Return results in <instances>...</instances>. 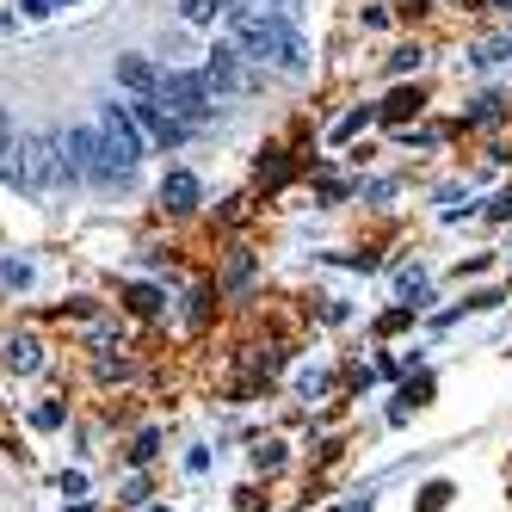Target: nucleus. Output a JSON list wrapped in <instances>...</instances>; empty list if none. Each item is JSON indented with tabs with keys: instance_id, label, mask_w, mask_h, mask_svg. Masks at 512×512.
<instances>
[{
	"instance_id": "nucleus-14",
	"label": "nucleus",
	"mask_w": 512,
	"mask_h": 512,
	"mask_svg": "<svg viewBox=\"0 0 512 512\" xmlns=\"http://www.w3.org/2000/svg\"><path fill=\"white\" fill-rule=\"evenodd\" d=\"M56 7H68V0H25V13H56Z\"/></svg>"
},
{
	"instance_id": "nucleus-6",
	"label": "nucleus",
	"mask_w": 512,
	"mask_h": 512,
	"mask_svg": "<svg viewBox=\"0 0 512 512\" xmlns=\"http://www.w3.org/2000/svg\"><path fill=\"white\" fill-rule=\"evenodd\" d=\"M161 204H167L173 216H186V210H198V204H204V186H198V173H186V167H173V173L161 179Z\"/></svg>"
},
{
	"instance_id": "nucleus-10",
	"label": "nucleus",
	"mask_w": 512,
	"mask_h": 512,
	"mask_svg": "<svg viewBox=\"0 0 512 512\" xmlns=\"http://www.w3.org/2000/svg\"><path fill=\"white\" fill-rule=\"evenodd\" d=\"M235 0H179V13H186V25H210L216 13H229Z\"/></svg>"
},
{
	"instance_id": "nucleus-12",
	"label": "nucleus",
	"mask_w": 512,
	"mask_h": 512,
	"mask_svg": "<svg viewBox=\"0 0 512 512\" xmlns=\"http://www.w3.org/2000/svg\"><path fill=\"white\" fill-rule=\"evenodd\" d=\"M130 309H136V315H155V309H161V297H155L149 284H136V290H130Z\"/></svg>"
},
{
	"instance_id": "nucleus-13",
	"label": "nucleus",
	"mask_w": 512,
	"mask_h": 512,
	"mask_svg": "<svg viewBox=\"0 0 512 512\" xmlns=\"http://www.w3.org/2000/svg\"><path fill=\"white\" fill-rule=\"evenodd\" d=\"M7 155H13V124H7V112H0V173L13 179V161Z\"/></svg>"
},
{
	"instance_id": "nucleus-8",
	"label": "nucleus",
	"mask_w": 512,
	"mask_h": 512,
	"mask_svg": "<svg viewBox=\"0 0 512 512\" xmlns=\"http://www.w3.org/2000/svg\"><path fill=\"white\" fill-rule=\"evenodd\" d=\"M118 81H124L130 93H155V81H161V75H155V68L142 62V56H118Z\"/></svg>"
},
{
	"instance_id": "nucleus-1",
	"label": "nucleus",
	"mask_w": 512,
	"mask_h": 512,
	"mask_svg": "<svg viewBox=\"0 0 512 512\" xmlns=\"http://www.w3.org/2000/svg\"><path fill=\"white\" fill-rule=\"evenodd\" d=\"M229 31H235V50L278 68V75H303L309 68V50L297 38V25H290L278 7H253V0H235L229 7Z\"/></svg>"
},
{
	"instance_id": "nucleus-4",
	"label": "nucleus",
	"mask_w": 512,
	"mask_h": 512,
	"mask_svg": "<svg viewBox=\"0 0 512 512\" xmlns=\"http://www.w3.org/2000/svg\"><path fill=\"white\" fill-rule=\"evenodd\" d=\"M13 179H19V186H31V192H50V186H62V179H68L62 136H31V142H25V155L13 161Z\"/></svg>"
},
{
	"instance_id": "nucleus-9",
	"label": "nucleus",
	"mask_w": 512,
	"mask_h": 512,
	"mask_svg": "<svg viewBox=\"0 0 512 512\" xmlns=\"http://www.w3.org/2000/svg\"><path fill=\"white\" fill-rule=\"evenodd\" d=\"M7 364H13V371H25V377H31V371H38V364H44V346L31 340V334H13V340H7Z\"/></svg>"
},
{
	"instance_id": "nucleus-15",
	"label": "nucleus",
	"mask_w": 512,
	"mask_h": 512,
	"mask_svg": "<svg viewBox=\"0 0 512 512\" xmlns=\"http://www.w3.org/2000/svg\"><path fill=\"white\" fill-rule=\"evenodd\" d=\"M68 512H87V506H68Z\"/></svg>"
},
{
	"instance_id": "nucleus-11",
	"label": "nucleus",
	"mask_w": 512,
	"mask_h": 512,
	"mask_svg": "<svg viewBox=\"0 0 512 512\" xmlns=\"http://www.w3.org/2000/svg\"><path fill=\"white\" fill-rule=\"evenodd\" d=\"M414 112H420V99H414V93H395V99L383 105V118H395V124H401V118H414Z\"/></svg>"
},
{
	"instance_id": "nucleus-2",
	"label": "nucleus",
	"mask_w": 512,
	"mask_h": 512,
	"mask_svg": "<svg viewBox=\"0 0 512 512\" xmlns=\"http://www.w3.org/2000/svg\"><path fill=\"white\" fill-rule=\"evenodd\" d=\"M99 149H105V186H124L142 161V130L130 105H99Z\"/></svg>"
},
{
	"instance_id": "nucleus-5",
	"label": "nucleus",
	"mask_w": 512,
	"mask_h": 512,
	"mask_svg": "<svg viewBox=\"0 0 512 512\" xmlns=\"http://www.w3.org/2000/svg\"><path fill=\"white\" fill-rule=\"evenodd\" d=\"M130 118H136L142 142H155V149H179V142L192 136V124H186V118H173L155 93H136V99H130Z\"/></svg>"
},
{
	"instance_id": "nucleus-3",
	"label": "nucleus",
	"mask_w": 512,
	"mask_h": 512,
	"mask_svg": "<svg viewBox=\"0 0 512 512\" xmlns=\"http://www.w3.org/2000/svg\"><path fill=\"white\" fill-rule=\"evenodd\" d=\"M155 99L167 105L173 118H186L192 130H198V124L216 112V99H210V81H204V75H186V68H167V75L155 81Z\"/></svg>"
},
{
	"instance_id": "nucleus-7",
	"label": "nucleus",
	"mask_w": 512,
	"mask_h": 512,
	"mask_svg": "<svg viewBox=\"0 0 512 512\" xmlns=\"http://www.w3.org/2000/svg\"><path fill=\"white\" fill-rule=\"evenodd\" d=\"M204 81H210V87H223V93H235V87H241V50H235V44L210 50V62H204Z\"/></svg>"
}]
</instances>
